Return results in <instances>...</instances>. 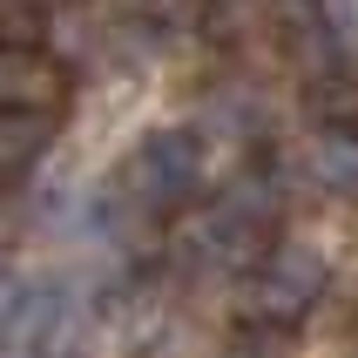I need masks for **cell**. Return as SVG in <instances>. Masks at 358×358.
<instances>
[{
  "instance_id": "obj_1",
  "label": "cell",
  "mask_w": 358,
  "mask_h": 358,
  "mask_svg": "<svg viewBox=\"0 0 358 358\" xmlns=\"http://www.w3.org/2000/svg\"><path fill=\"white\" fill-rule=\"evenodd\" d=\"M324 291V257L318 250H304V243H284V250H271V264H264V284L257 298L264 311H278V318H298V311H311Z\"/></svg>"
},
{
  "instance_id": "obj_2",
  "label": "cell",
  "mask_w": 358,
  "mask_h": 358,
  "mask_svg": "<svg viewBox=\"0 0 358 358\" xmlns=\"http://www.w3.org/2000/svg\"><path fill=\"white\" fill-rule=\"evenodd\" d=\"M311 169H318V182L331 196H358V136H318Z\"/></svg>"
},
{
  "instance_id": "obj_3",
  "label": "cell",
  "mask_w": 358,
  "mask_h": 358,
  "mask_svg": "<svg viewBox=\"0 0 358 358\" xmlns=\"http://www.w3.org/2000/svg\"><path fill=\"white\" fill-rule=\"evenodd\" d=\"M324 20H331V34L358 41V0H324Z\"/></svg>"
}]
</instances>
